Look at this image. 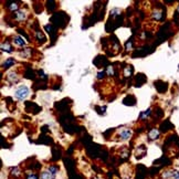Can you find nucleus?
I'll list each match as a JSON object with an SVG mask.
<instances>
[{"instance_id":"nucleus-1","label":"nucleus","mask_w":179,"mask_h":179,"mask_svg":"<svg viewBox=\"0 0 179 179\" xmlns=\"http://www.w3.org/2000/svg\"><path fill=\"white\" fill-rule=\"evenodd\" d=\"M14 95L18 100H24L26 97L29 95V88L27 86H19L16 92H14Z\"/></svg>"},{"instance_id":"nucleus-2","label":"nucleus","mask_w":179,"mask_h":179,"mask_svg":"<svg viewBox=\"0 0 179 179\" xmlns=\"http://www.w3.org/2000/svg\"><path fill=\"white\" fill-rule=\"evenodd\" d=\"M131 135H132V132L127 128L122 129V131L119 132V136H121L122 139H128V138L131 137Z\"/></svg>"},{"instance_id":"nucleus-3","label":"nucleus","mask_w":179,"mask_h":179,"mask_svg":"<svg viewBox=\"0 0 179 179\" xmlns=\"http://www.w3.org/2000/svg\"><path fill=\"white\" fill-rule=\"evenodd\" d=\"M14 17H16V19H17L18 21H23V20H26V18H27V14H26V12H24L23 10H20V11H17V12L14 14Z\"/></svg>"},{"instance_id":"nucleus-4","label":"nucleus","mask_w":179,"mask_h":179,"mask_svg":"<svg viewBox=\"0 0 179 179\" xmlns=\"http://www.w3.org/2000/svg\"><path fill=\"white\" fill-rule=\"evenodd\" d=\"M14 44H17L18 46H23L26 44V41H24V39L22 37H20V36H16L14 38Z\"/></svg>"},{"instance_id":"nucleus-5","label":"nucleus","mask_w":179,"mask_h":179,"mask_svg":"<svg viewBox=\"0 0 179 179\" xmlns=\"http://www.w3.org/2000/svg\"><path fill=\"white\" fill-rule=\"evenodd\" d=\"M159 136V132H158V129H152L149 133H148V137L150 138V139H157Z\"/></svg>"},{"instance_id":"nucleus-6","label":"nucleus","mask_w":179,"mask_h":179,"mask_svg":"<svg viewBox=\"0 0 179 179\" xmlns=\"http://www.w3.org/2000/svg\"><path fill=\"white\" fill-rule=\"evenodd\" d=\"M1 49L4 51H6V52H8V53H11V52H12V48H11V46L9 44V42L2 43V44H1Z\"/></svg>"},{"instance_id":"nucleus-7","label":"nucleus","mask_w":179,"mask_h":179,"mask_svg":"<svg viewBox=\"0 0 179 179\" xmlns=\"http://www.w3.org/2000/svg\"><path fill=\"white\" fill-rule=\"evenodd\" d=\"M8 80H9L10 82H17L18 81V78H17V74L14 73V72H10L9 74H8Z\"/></svg>"},{"instance_id":"nucleus-8","label":"nucleus","mask_w":179,"mask_h":179,"mask_svg":"<svg viewBox=\"0 0 179 179\" xmlns=\"http://www.w3.org/2000/svg\"><path fill=\"white\" fill-rule=\"evenodd\" d=\"M41 179H53V175L50 171H43L41 174Z\"/></svg>"},{"instance_id":"nucleus-9","label":"nucleus","mask_w":179,"mask_h":179,"mask_svg":"<svg viewBox=\"0 0 179 179\" xmlns=\"http://www.w3.org/2000/svg\"><path fill=\"white\" fill-rule=\"evenodd\" d=\"M153 18L156 19V20H160L163 18V14H161L160 11H154V14H153Z\"/></svg>"},{"instance_id":"nucleus-10","label":"nucleus","mask_w":179,"mask_h":179,"mask_svg":"<svg viewBox=\"0 0 179 179\" xmlns=\"http://www.w3.org/2000/svg\"><path fill=\"white\" fill-rule=\"evenodd\" d=\"M14 64V59H7L6 62L4 63V68H9L10 65Z\"/></svg>"},{"instance_id":"nucleus-11","label":"nucleus","mask_w":179,"mask_h":179,"mask_svg":"<svg viewBox=\"0 0 179 179\" xmlns=\"http://www.w3.org/2000/svg\"><path fill=\"white\" fill-rule=\"evenodd\" d=\"M58 170H59V168H58L56 166H50V167H49V169H48V171H50L51 174L54 176V175L58 173Z\"/></svg>"},{"instance_id":"nucleus-12","label":"nucleus","mask_w":179,"mask_h":179,"mask_svg":"<svg viewBox=\"0 0 179 179\" xmlns=\"http://www.w3.org/2000/svg\"><path fill=\"white\" fill-rule=\"evenodd\" d=\"M132 71H133V69H132L131 66H127V68L124 70V75L126 76V78H127V76H129V75L132 74Z\"/></svg>"},{"instance_id":"nucleus-13","label":"nucleus","mask_w":179,"mask_h":179,"mask_svg":"<svg viewBox=\"0 0 179 179\" xmlns=\"http://www.w3.org/2000/svg\"><path fill=\"white\" fill-rule=\"evenodd\" d=\"M19 6L18 4H16V2H14V4H10L9 5V9L12 10V11H14V10H18Z\"/></svg>"},{"instance_id":"nucleus-14","label":"nucleus","mask_w":179,"mask_h":179,"mask_svg":"<svg viewBox=\"0 0 179 179\" xmlns=\"http://www.w3.org/2000/svg\"><path fill=\"white\" fill-rule=\"evenodd\" d=\"M149 115H150V110H147L145 111V113L140 114V118H146L147 116H149Z\"/></svg>"},{"instance_id":"nucleus-15","label":"nucleus","mask_w":179,"mask_h":179,"mask_svg":"<svg viewBox=\"0 0 179 179\" xmlns=\"http://www.w3.org/2000/svg\"><path fill=\"white\" fill-rule=\"evenodd\" d=\"M116 14H121V10L119 9H113L112 11H111V14L113 16V17H115V16H117Z\"/></svg>"},{"instance_id":"nucleus-16","label":"nucleus","mask_w":179,"mask_h":179,"mask_svg":"<svg viewBox=\"0 0 179 179\" xmlns=\"http://www.w3.org/2000/svg\"><path fill=\"white\" fill-rule=\"evenodd\" d=\"M173 179H179V171H173Z\"/></svg>"},{"instance_id":"nucleus-17","label":"nucleus","mask_w":179,"mask_h":179,"mask_svg":"<svg viewBox=\"0 0 179 179\" xmlns=\"http://www.w3.org/2000/svg\"><path fill=\"white\" fill-rule=\"evenodd\" d=\"M107 74H108V75H113V74H114V71H113V68H112V66H108V68H107Z\"/></svg>"},{"instance_id":"nucleus-18","label":"nucleus","mask_w":179,"mask_h":179,"mask_svg":"<svg viewBox=\"0 0 179 179\" xmlns=\"http://www.w3.org/2000/svg\"><path fill=\"white\" fill-rule=\"evenodd\" d=\"M104 75H105V72H104V71H101V72L97 73V78H103Z\"/></svg>"},{"instance_id":"nucleus-19","label":"nucleus","mask_w":179,"mask_h":179,"mask_svg":"<svg viewBox=\"0 0 179 179\" xmlns=\"http://www.w3.org/2000/svg\"><path fill=\"white\" fill-rule=\"evenodd\" d=\"M27 179H38V177L34 174H32V175H29L27 177Z\"/></svg>"},{"instance_id":"nucleus-20","label":"nucleus","mask_w":179,"mask_h":179,"mask_svg":"<svg viewBox=\"0 0 179 179\" xmlns=\"http://www.w3.org/2000/svg\"><path fill=\"white\" fill-rule=\"evenodd\" d=\"M177 12H179V7L177 8Z\"/></svg>"}]
</instances>
